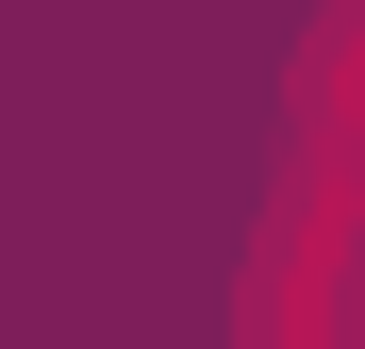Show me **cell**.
<instances>
[{
	"mask_svg": "<svg viewBox=\"0 0 365 349\" xmlns=\"http://www.w3.org/2000/svg\"><path fill=\"white\" fill-rule=\"evenodd\" d=\"M250 349H365V166L299 150L282 216L250 250Z\"/></svg>",
	"mask_w": 365,
	"mask_h": 349,
	"instance_id": "6da1fadb",
	"label": "cell"
}]
</instances>
